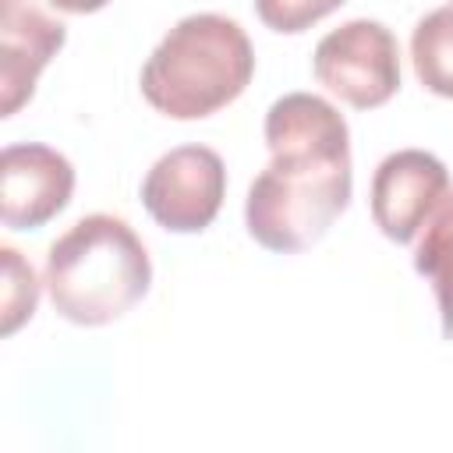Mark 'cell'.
Listing matches in <instances>:
<instances>
[{"label": "cell", "instance_id": "1", "mask_svg": "<svg viewBox=\"0 0 453 453\" xmlns=\"http://www.w3.org/2000/svg\"><path fill=\"white\" fill-rule=\"evenodd\" d=\"M269 163L244 198V226L265 251H304L350 205V131L315 92L280 96L262 124Z\"/></svg>", "mask_w": 453, "mask_h": 453}, {"label": "cell", "instance_id": "2", "mask_svg": "<svg viewBox=\"0 0 453 453\" xmlns=\"http://www.w3.org/2000/svg\"><path fill=\"white\" fill-rule=\"evenodd\" d=\"M42 283L60 319L110 326L149 294L152 262L127 219L92 212L50 244Z\"/></svg>", "mask_w": 453, "mask_h": 453}, {"label": "cell", "instance_id": "3", "mask_svg": "<svg viewBox=\"0 0 453 453\" xmlns=\"http://www.w3.org/2000/svg\"><path fill=\"white\" fill-rule=\"evenodd\" d=\"M255 74L248 32L226 14L180 18L142 67V96L173 120H202L230 106Z\"/></svg>", "mask_w": 453, "mask_h": 453}, {"label": "cell", "instance_id": "4", "mask_svg": "<svg viewBox=\"0 0 453 453\" xmlns=\"http://www.w3.org/2000/svg\"><path fill=\"white\" fill-rule=\"evenodd\" d=\"M319 85L354 110H375L400 88V42L375 18H354L326 32L311 53Z\"/></svg>", "mask_w": 453, "mask_h": 453}, {"label": "cell", "instance_id": "5", "mask_svg": "<svg viewBox=\"0 0 453 453\" xmlns=\"http://www.w3.org/2000/svg\"><path fill=\"white\" fill-rule=\"evenodd\" d=\"M226 195V166L209 145H177L142 180L145 212L170 234L205 230Z\"/></svg>", "mask_w": 453, "mask_h": 453}, {"label": "cell", "instance_id": "6", "mask_svg": "<svg viewBox=\"0 0 453 453\" xmlns=\"http://www.w3.org/2000/svg\"><path fill=\"white\" fill-rule=\"evenodd\" d=\"M449 195V170L425 149H396L372 173V219L396 241L411 244Z\"/></svg>", "mask_w": 453, "mask_h": 453}, {"label": "cell", "instance_id": "7", "mask_svg": "<svg viewBox=\"0 0 453 453\" xmlns=\"http://www.w3.org/2000/svg\"><path fill=\"white\" fill-rule=\"evenodd\" d=\"M74 166L64 152L18 142L0 152V219L7 230H39L67 209Z\"/></svg>", "mask_w": 453, "mask_h": 453}, {"label": "cell", "instance_id": "8", "mask_svg": "<svg viewBox=\"0 0 453 453\" xmlns=\"http://www.w3.org/2000/svg\"><path fill=\"white\" fill-rule=\"evenodd\" d=\"M67 28L35 0H0V117H14L35 92L42 67L64 50Z\"/></svg>", "mask_w": 453, "mask_h": 453}, {"label": "cell", "instance_id": "9", "mask_svg": "<svg viewBox=\"0 0 453 453\" xmlns=\"http://www.w3.org/2000/svg\"><path fill=\"white\" fill-rule=\"evenodd\" d=\"M414 269L432 283L442 336L453 340V195H446V202L425 223V237L414 248Z\"/></svg>", "mask_w": 453, "mask_h": 453}, {"label": "cell", "instance_id": "10", "mask_svg": "<svg viewBox=\"0 0 453 453\" xmlns=\"http://www.w3.org/2000/svg\"><path fill=\"white\" fill-rule=\"evenodd\" d=\"M411 60L418 81L442 96L453 99V4H442L428 11L411 35Z\"/></svg>", "mask_w": 453, "mask_h": 453}, {"label": "cell", "instance_id": "11", "mask_svg": "<svg viewBox=\"0 0 453 453\" xmlns=\"http://www.w3.org/2000/svg\"><path fill=\"white\" fill-rule=\"evenodd\" d=\"M0 258H4V322H0V333L11 336V333H18L21 322H28L35 315L39 280H35L32 262H25L18 248L4 244Z\"/></svg>", "mask_w": 453, "mask_h": 453}, {"label": "cell", "instance_id": "12", "mask_svg": "<svg viewBox=\"0 0 453 453\" xmlns=\"http://www.w3.org/2000/svg\"><path fill=\"white\" fill-rule=\"evenodd\" d=\"M340 4H347V0H255V14L265 28L297 35V32L311 28L315 21H322L326 14H333Z\"/></svg>", "mask_w": 453, "mask_h": 453}, {"label": "cell", "instance_id": "13", "mask_svg": "<svg viewBox=\"0 0 453 453\" xmlns=\"http://www.w3.org/2000/svg\"><path fill=\"white\" fill-rule=\"evenodd\" d=\"M50 4L67 14H92V11H103L110 0H50Z\"/></svg>", "mask_w": 453, "mask_h": 453}]
</instances>
